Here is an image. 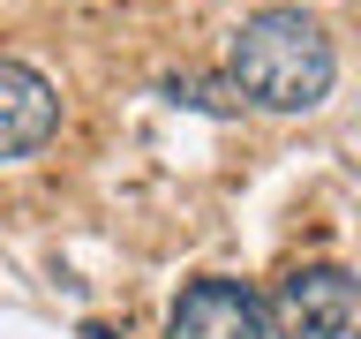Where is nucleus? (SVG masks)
Returning <instances> with one entry per match:
<instances>
[{
    "mask_svg": "<svg viewBox=\"0 0 361 339\" xmlns=\"http://www.w3.org/2000/svg\"><path fill=\"white\" fill-rule=\"evenodd\" d=\"M166 339H271V309L241 279H196V287H180Z\"/></svg>",
    "mask_w": 361,
    "mask_h": 339,
    "instance_id": "7ed1b4c3",
    "label": "nucleus"
},
{
    "mask_svg": "<svg viewBox=\"0 0 361 339\" xmlns=\"http://www.w3.org/2000/svg\"><path fill=\"white\" fill-rule=\"evenodd\" d=\"M83 339H113V332H106V324H83Z\"/></svg>",
    "mask_w": 361,
    "mask_h": 339,
    "instance_id": "39448f33",
    "label": "nucleus"
},
{
    "mask_svg": "<svg viewBox=\"0 0 361 339\" xmlns=\"http://www.w3.org/2000/svg\"><path fill=\"white\" fill-rule=\"evenodd\" d=\"M61 129V90L45 83L38 68L23 61H0V166H16V158L45 151Z\"/></svg>",
    "mask_w": 361,
    "mask_h": 339,
    "instance_id": "20e7f679",
    "label": "nucleus"
},
{
    "mask_svg": "<svg viewBox=\"0 0 361 339\" xmlns=\"http://www.w3.org/2000/svg\"><path fill=\"white\" fill-rule=\"evenodd\" d=\"M361 316V279L346 264H293L271 294L279 339H346Z\"/></svg>",
    "mask_w": 361,
    "mask_h": 339,
    "instance_id": "f03ea898",
    "label": "nucleus"
},
{
    "mask_svg": "<svg viewBox=\"0 0 361 339\" xmlns=\"http://www.w3.org/2000/svg\"><path fill=\"white\" fill-rule=\"evenodd\" d=\"M338 61L324 23L301 16V8H256V16L233 30V90L256 98L264 113H309L324 106Z\"/></svg>",
    "mask_w": 361,
    "mask_h": 339,
    "instance_id": "f257e3e1",
    "label": "nucleus"
}]
</instances>
